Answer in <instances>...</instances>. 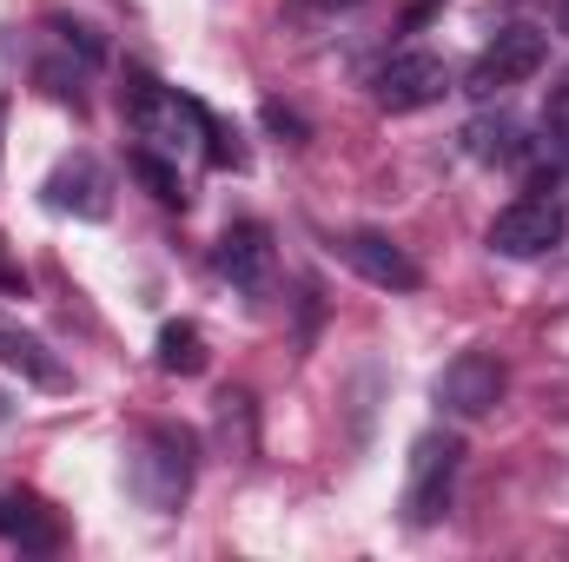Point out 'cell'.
<instances>
[{"instance_id": "1", "label": "cell", "mask_w": 569, "mask_h": 562, "mask_svg": "<svg viewBox=\"0 0 569 562\" xmlns=\"http://www.w3.org/2000/svg\"><path fill=\"white\" fill-rule=\"evenodd\" d=\"M120 113H127L133 140L152 145V152H166V159H179L186 145L199 140V100H186L179 87L152 80L146 67H127V87H120Z\"/></svg>"}, {"instance_id": "2", "label": "cell", "mask_w": 569, "mask_h": 562, "mask_svg": "<svg viewBox=\"0 0 569 562\" xmlns=\"http://www.w3.org/2000/svg\"><path fill=\"white\" fill-rule=\"evenodd\" d=\"M192 476H199V436L186 423H152L140 436V450H133V490H140V503L159 510V516H172L186 503Z\"/></svg>"}, {"instance_id": "3", "label": "cell", "mask_w": 569, "mask_h": 562, "mask_svg": "<svg viewBox=\"0 0 569 562\" xmlns=\"http://www.w3.org/2000/svg\"><path fill=\"white\" fill-rule=\"evenodd\" d=\"M569 239V192L563 185H530L490 219V245L503 259H543Z\"/></svg>"}, {"instance_id": "4", "label": "cell", "mask_w": 569, "mask_h": 562, "mask_svg": "<svg viewBox=\"0 0 569 562\" xmlns=\"http://www.w3.org/2000/svg\"><path fill=\"white\" fill-rule=\"evenodd\" d=\"M543 60H550V33H543V27H530V20H517V27H503V33L470 60L463 93H470V100H497V93L523 87Z\"/></svg>"}, {"instance_id": "5", "label": "cell", "mask_w": 569, "mask_h": 562, "mask_svg": "<svg viewBox=\"0 0 569 562\" xmlns=\"http://www.w3.org/2000/svg\"><path fill=\"white\" fill-rule=\"evenodd\" d=\"M503 391H510V371H503L497 351H457V358L443 364V378H437V411L477 423L503 404Z\"/></svg>"}, {"instance_id": "6", "label": "cell", "mask_w": 569, "mask_h": 562, "mask_svg": "<svg viewBox=\"0 0 569 562\" xmlns=\"http://www.w3.org/2000/svg\"><path fill=\"white\" fill-rule=\"evenodd\" d=\"M457 463H463V443L450 430H425L411 443V476H405V516L411 523H437L450 510V483H457Z\"/></svg>"}, {"instance_id": "7", "label": "cell", "mask_w": 569, "mask_h": 562, "mask_svg": "<svg viewBox=\"0 0 569 562\" xmlns=\"http://www.w3.org/2000/svg\"><path fill=\"white\" fill-rule=\"evenodd\" d=\"M450 93V67L425 53V47H411V53H391L385 67H378V107L385 113H425Z\"/></svg>"}, {"instance_id": "8", "label": "cell", "mask_w": 569, "mask_h": 562, "mask_svg": "<svg viewBox=\"0 0 569 562\" xmlns=\"http://www.w3.org/2000/svg\"><path fill=\"white\" fill-rule=\"evenodd\" d=\"M40 199H47L53 212H73V219H107V212H113V179H107V165H100L93 152H67V159L47 172Z\"/></svg>"}, {"instance_id": "9", "label": "cell", "mask_w": 569, "mask_h": 562, "mask_svg": "<svg viewBox=\"0 0 569 562\" xmlns=\"http://www.w3.org/2000/svg\"><path fill=\"white\" fill-rule=\"evenodd\" d=\"M338 252H345V265L358 272L365 284H378V291H418L425 284V272H418V259L391 239V232H345L338 239Z\"/></svg>"}, {"instance_id": "10", "label": "cell", "mask_w": 569, "mask_h": 562, "mask_svg": "<svg viewBox=\"0 0 569 562\" xmlns=\"http://www.w3.org/2000/svg\"><path fill=\"white\" fill-rule=\"evenodd\" d=\"M212 259H219V272H226V279L239 284V291H252V298L272 284V265H279L272 232H266L259 219H232V225L219 232V252H212Z\"/></svg>"}, {"instance_id": "11", "label": "cell", "mask_w": 569, "mask_h": 562, "mask_svg": "<svg viewBox=\"0 0 569 562\" xmlns=\"http://www.w3.org/2000/svg\"><path fill=\"white\" fill-rule=\"evenodd\" d=\"M0 543H13L20 556H53L67 543V530L33 490H0Z\"/></svg>"}, {"instance_id": "12", "label": "cell", "mask_w": 569, "mask_h": 562, "mask_svg": "<svg viewBox=\"0 0 569 562\" xmlns=\"http://www.w3.org/2000/svg\"><path fill=\"white\" fill-rule=\"evenodd\" d=\"M0 364L20 371V378L40 384V391H67V364H60L33 331H20V324H7V318H0Z\"/></svg>"}, {"instance_id": "13", "label": "cell", "mask_w": 569, "mask_h": 562, "mask_svg": "<svg viewBox=\"0 0 569 562\" xmlns=\"http://www.w3.org/2000/svg\"><path fill=\"white\" fill-rule=\"evenodd\" d=\"M152 364H159L166 378H199V371L212 364V351H206V331H199L192 318H172V324H159V338H152Z\"/></svg>"}, {"instance_id": "14", "label": "cell", "mask_w": 569, "mask_h": 562, "mask_svg": "<svg viewBox=\"0 0 569 562\" xmlns=\"http://www.w3.org/2000/svg\"><path fill=\"white\" fill-rule=\"evenodd\" d=\"M523 133H517V120H477V127H463V145H470V159H483V165H503V159H517L523 152Z\"/></svg>"}, {"instance_id": "15", "label": "cell", "mask_w": 569, "mask_h": 562, "mask_svg": "<svg viewBox=\"0 0 569 562\" xmlns=\"http://www.w3.org/2000/svg\"><path fill=\"white\" fill-rule=\"evenodd\" d=\"M133 172L146 179V192H152L159 205H186V185H179V159H166V152L140 145V152H133Z\"/></svg>"}, {"instance_id": "16", "label": "cell", "mask_w": 569, "mask_h": 562, "mask_svg": "<svg viewBox=\"0 0 569 562\" xmlns=\"http://www.w3.org/2000/svg\"><path fill=\"white\" fill-rule=\"evenodd\" d=\"M199 140H206V159H212V165H232V172L246 165V145H239V127H226V120H219L212 107H199Z\"/></svg>"}, {"instance_id": "17", "label": "cell", "mask_w": 569, "mask_h": 562, "mask_svg": "<svg viewBox=\"0 0 569 562\" xmlns=\"http://www.w3.org/2000/svg\"><path fill=\"white\" fill-rule=\"evenodd\" d=\"M0 291H13V298H27V272L7 259V239H0Z\"/></svg>"}, {"instance_id": "18", "label": "cell", "mask_w": 569, "mask_h": 562, "mask_svg": "<svg viewBox=\"0 0 569 562\" xmlns=\"http://www.w3.org/2000/svg\"><path fill=\"white\" fill-rule=\"evenodd\" d=\"M266 127H279V133H305V120L284 113V107H266Z\"/></svg>"}, {"instance_id": "19", "label": "cell", "mask_w": 569, "mask_h": 562, "mask_svg": "<svg viewBox=\"0 0 569 562\" xmlns=\"http://www.w3.org/2000/svg\"><path fill=\"white\" fill-rule=\"evenodd\" d=\"M0 152H7V93H0Z\"/></svg>"}, {"instance_id": "20", "label": "cell", "mask_w": 569, "mask_h": 562, "mask_svg": "<svg viewBox=\"0 0 569 562\" xmlns=\"http://www.w3.org/2000/svg\"><path fill=\"white\" fill-rule=\"evenodd\" d=\"M311 7H351V0H311Z\"/></svg>"}, {"instance_id": "21", "label": "cell", "mask_w": 569, "mask_h": 562, "mask_svg": "<svg viewBox=\"0 0 569 562\" xmlns=\"http://www.w3.org/2000/svg\"><path fill=\"white\" fill-rule=\"evenodd\" d=\"M563 152H569V127H563Z\"/></svg>"}]
</instances>
